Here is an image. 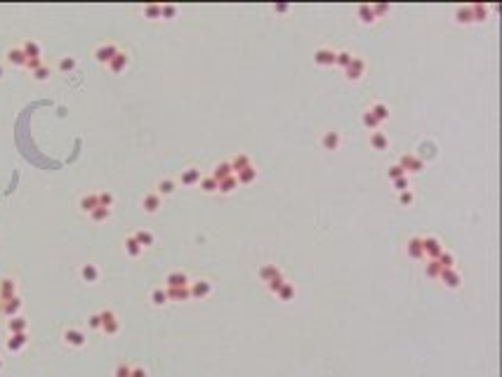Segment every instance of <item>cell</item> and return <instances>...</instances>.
Wrapping results in <instances>:
<instances>
[{
	"label": "cell",
	"instance_id": "obj_1",
	"mask_svg": "<svg viewBox=\"0 0 502 377\" xmlns=\"http://www.w3.org/2000/svg\"><path fill=\"white\" fill-rule=\"evenodd\" d=\"M443 243L439 241L436 236H422V252L427 259H439V255L443 252Z\"/></svg>",
	"mask_w": 502,
	"mask_h": 377
},
{
	"label": "cell",
	"instance_id": "obj_2",
	"mask_svg": "<svg viewBox=\"0 0 502 377\" xmlns=\"http://www.w3.org/2000/svg\"><path fill=\"white\" fill-rule=\"evenodd\" d=\"M116 52H118V45H116V42H102V45H97V47H95L92 57H95L102 66H106L111 59H113V54H116Z\"/></svg>",
	"mask_w": 502,
	"mask_h": 377
},
{
	"label": "cell",
	"instance_id": "obj_3",
	"mask_svg": "<svg viewBox=\"0 0 502 377\" xmlns=\"http://www.w3.org/2000/svg\"><path fill=\"white\" fill-rule=\"evenodd\" d=\"M398 165L403 168V172H410V175H418V172H422L424 170V163H422V158H418V156H413V153H403L401 158H398Z\"/></svg>",
	"mask_w": 502,
	"mask_h": 377
},
{
	"label": "cell",
	"instance_id": "obj_4",
	"mask_svg": "<svg viewBox=\"0 0 502 377\" xmlns=\"http://www.w3.org/2000/svg\"><path fill=\"white\" fill-rule=\"evenodd\" d=\"M212 293V283L208 278H198V281H191L189 283V295L193 299H205V297Z\"/></svg>",
	"mask_w": 502,
	"mask_h": 377
},
{
	"label": "cell",
	"instance_id": "obj_5",
	"mask_svg": "<svg viewBox=\"0 0 502 377\" xmlns=\"http://www.w3.org/2000/svg\"><path fill=\"white\" fill-rule=\"evenodd\" d=\"M363 73H366V62H363L361 57H354L352 64L344 68V78H347V81H352V83L361 81V78H363Z\"/></svg>",
	"mask_w": 502,
	"mask_h": 377
},
{
	"label": "cell",
	"instance_id": "obj_6",
	"mask_svg": "<svg viewBox=\"0 0 502 377\" xmlns=\"http://www.w3.org/2000/svg\"><path fill=\"white\" fill-rule=\"evenodd\" d=\"M78 276H81L83 283H97L99 281V276H102V271H99V267H97L95 262H85V264H81V269H78Z\"/></svg>",
	"mask_w": 502,
	"mask_h": 377
},
{
	"label": "cell",
	"instance_id": "obj_7",
	"mask_svg": "<svg viewBox=\"0 0 502 377\" xmlns=\"http://www.w3.org/2000/svg\"><path fill=\"white\" fill-rule=\"evenodd\" d=\"M161 203H163V198H161L156 191H149V193H144V198H142V210H144L146 215H156V212L161 210Z\"/></svg>",
	"mask_w": 502,
	"mask_h": 377
},
{
	"label": "cell",
	"instance_id": "obj_8",
	"mask_svg": "<svg viewBox=\"0 0 502 377\" xmlns=\"http://www.w3.org/2000/svg\"><path fill=\"white\" fill-rule=\"evenodd\" d=\"M314 64H316V66H333V64H335V50L318 47V50L314 52Z\"/></svg>",
	"mask_w": 502,
	"mask_h": 377
},
{
	"label": "cell",
	"instance_id": "obj_9",
	"mask_svg": "<svg viewBox=\"0 0 502 377\" xmlns=\"http://www.w3.org/2000/svg\"><path fill=\"white\" fill-rule=\"evenodd\" d=\"M201 170L196 168V165H189V168H184L182 170V175H179V182L184 184V187H196L198 182H201Z\"/></svg>",
	"mask_w": 502,
	"mask_h": 377
},
{
	"label": "cell",
	"instance_id": "obj_10",
	"mask_svg": "<svg viewBox=\"0 0 502 377\" xmlns=\"http://www.w3.org/2000/svg\"><path fill=\"white\" fill-rule=\"evenodd\" d=\"M19 309H21V299H19V295L10 297V299H0V314L14 318V316L19 314Z\"/></svg>",
	"mask_w": 502,
	"mask_h": 377
},
{
	"label": "cell",
	"instance_id": "obj_11",
	"mask_svg": "<svg viewBox=\"0 0 502 377\" xmlns=\"http://www.w3.org/2000/svg\"><path fill=\"white\" fill-rule=\"evenodd\" d=\"M321 147L326 148V151H337V148L342 147V135H339L337 130H328V132H323V137H321Z\"/></svg>",
	"mask_w": 502,
	"mask_h": 377
},
{
	"label": "cell",
	"instance_id": "obj_12",
	"mask_svg": "<svg viewBox=\"0 0 502 377\" xmlns=\"http://www.w3.org/2000/svg\"><path fill=\"white\" fill-rule=\"evenodd\" d=\"M99 318H102V330L106 333V335H113V333H118V318H116V314L113 311H102L99 314Z\"/></svg>",
	"mask_w": 502,
	"mask_h": 377
},
{
	"label": "cell",
	"instance_id": "obj_13",
	"mask_svg": "<svg viewBox=\"0 0 502 377\" xmlns=\"http://www.w3.org/2000/svg\"><path fill=\"white\" fill-rule=\"evenodd\" d=\"M189 283V276L184 271H170L165 276V288H187Z\"/></svg>",
	"mask_w": 502,
	"mask_h": 377
},
{
	"label": "cell",
	"instance_id": "obj_14",
	"mask_svg": "<svg viewBox=\"0 0 502 377\" xmlns=\"http://www.w3.org/2000/svg\"><path fill=\"white\" fill-rule=\"evenodd\" d=\"M127 64H130V57L118 50V52L113 54V59H111L109 64H106V68H109L111 73H123V71L127 68Z\"/></svg>",
	"mask_w": 502,
	"mask_h": 377
},
{
	"label": "cell",
	"instance_id": "obj_15",
	"mask_svg": "<svg viewBox=\"0 0 502 377\" xmlns=\"http://www.w3.org/2000/svg\"><path fill=\"white\" fill-rule=\"evenodd\" d=\"M406 252L410 259H422L424 252H422V236H410L406 243Z\"/></svg>",
	"mask_w": 502,
	"mask_h": 377
},
{
	"label": "cell",
	"instance_id": "obj_16",
	"mask_svg": "<svg viewBox=\"0 0 502 377\" xmlns=\"http://www.w3.org/2000/svg\"><path fill=\"white\" fill-rule=\"evenodd\" d=\"M123 250H125V255L132 257V259L142 257V252H144V248L135 241V236H132V233H130V236H125V241H123Z\"/></svg>",
	"mask_w": 502,
	"mask_h": 377
},
{
	"label": "cell",
	"instance_id": "obj_17",
	"mask_svg": "<svg viewBox=\"0 0 502 377\" xmlns=\"http://www.w3.org/2000/svg\"><path fill=\"white\" fill-rule=\"evenodd\" d=\"M19 47H21V52L26 54V59H41L42 57V47L38 41H31V38H28V41H24Z\"/></svg>",
	"mask_w": 502,
	"mask_h": 377
},
{
	"label": "cell",
	"instance_id": "obj_18",
	"mask_svg": "<svg viewBox=\"0 0 502 377\" xmlns=\"http://www.w3.org/2000/svg\"><path fill=\"white\" fill-rule=\"evenodd\" d=\"M5 62L7 64H12V66H26V54L21 52V47H10L7 52H5Z\"/></svg>",
	"mask_w": 502,
	"mask_h": 377
},
{
	"label": "cell",
	"instance_id": "obj_19",
	"mask_svg": "<svg viewBox=\"0 0 502 377\" xmlns=\"http://www.w3.org/2000/svg\"><path fill=\"white\" fill-rule=\"evenodd\" d=\"M95 208H99L97 193H85V196H81V201H78V210H81L83 215H90Z\"/></svg>",
	"mask_w": 502,
	"mask_h": 377
},
{
	"label": "cell",
	"instance_id": "obj_20",
	"mask_svg": "<svg viewBox=\"0 0 502 377\" xmlns=\"http://www.w3.org/2000/svg\"><path fill=\"white\" fill-rule=\"evenodd\" d=\"M177 188V182L175 179H170V177H165V179H158L156 182V193L161 196V198H165V196H172Z\"/></svg>",
	"mask_w": 502,
	"mask_h": 377
},
{
	"label": "cell",
	"instance_id": "obj_21",
	"mask_svg": "<svg viewBox=\"0 0 502 377\" xmlns=\"http://www.w3.org/2000/svg\"><path fill=\"white\" fill-rule=\"evenodd\" d=\"M439 278L446 283L448 288H453V290H455V288H460V283H462L460 273H458L455 269H443L441 273H439Z\"/></svg>",
	"mask_w": 502,
	"mask_h": 377
},
{
	"label": "cell",
	"instance_id": "obj_22",
	"mask_svg": "<svg viewBox=\"0 0 502 377\" xmlns=\"http://www.w3.org/2000/svg\"><path fill=\"white\" fill-rule=\"evenodd\" d=\"M370 147L375 148V151H387V148H389V137L384 135V132H380V130L370 132Z\"/></svg>",
	"mask_w": 502,
	"mask_h": 377
},
{
	"label": "cell",
	"instance_id": "obj_23",
	"mask_svg": "<svg viewBox=\"0 0 502 377\" xmlns=\"http://www.w3.org/2000/svg\"><path fill=\"white\" fill-rule=\"evenodd\" d=\"M356 17H358V21H361V24H366V26H370V24H375V21H377V19H375V12H373V5H358Z\"/></svg>",
	"mask_w": 502,
	"mask_h": 377
},
{
	"label": "cell",
	"instance_id": "obj_24",
	"mask_svg": "<svg viewBox=\"0 0 502 377\" xmlns=\"http://www.w3.org/2000/svg\"><path fill=\"white\" fill-rule=\"evenodd\" d=\"M231 175H233V170H231L229 161L217 163V165L212 168V172H210V177H212L215 182H222V179H227V177H231Z\"/></svg>",
	"mask_w": 502,
	"mask_h": 377
},
{
	"label": "cell",
	"instance_id": "obj_25",
	"mask_svg": "<svg viewBox=\"0 0 502 377\" xmlns=\"http://www.w3.org/2000/svg\"><path fill=\"white\" fill-rule=\"evenodd\" d=\"M368 111H370V113L380 121V125L384 121H389V106H387L384 102H375V104H370V106H368Z\"/></svg>",
	"mask_w": 502,
	"mask_h": 377
},
{
	"label": "cell",
	"instance_id": "obj_26",
	"mask_svg": "<svg viewBox=\"0 0 502 377\" xmlns=\"http://www.w3.org/2000/svg\"><path fill=\"white\" fill-rule=\"evenodd\" d=\"M17 295V281L14 278H0V299H10Z\"/></svg>",
	"mask_w": 502,
	"mask_h": 377
},
{
	"label": "cell",
	"instance_id": "obj_27",
	"mask_svg": "<svg viewBox=\"0 0 502 377\" xmlns=\"http://www.w3.org/2000/svg\"><path fill=\"white\" fill-rule=\"evenodd\" d=\"M236 179H238V184H252L255 179H257V168L255 165H248V168H243L241 172H236Z\"/></svg>",
	"mask_w": 502,
	"mask_h": 377
},
{
	"label": "cell",
	"instance_id": "obj_28",
	"mask_svg": "<svg viewBox=\"0 0 502 377\" xmlns=\"http://www.w3.org/2000/svg\"><path fill=\"white\" fill-rule=\"evenodd\" d=\"M281 273V269L276 267V264H264V267H259V271H257V278L262 283H269V281H273L276 276Z\"/></svg>",
	"mask_w": 502,
	"mask_h": 377
},
{
	"label": "cell",
	"instance_id": "obj_29",
	"mask_svg": "<svg viewBox=\"0 0 502 377\" xmlns=\"http://www.w3.org/2000/svg\"><path fill=\"white\" fill-rule=\"evenodd\" d=\"M64 342H66L68 347H83V344H85V337H83L81 330L68 328L66 333H64Z\"/></svg>",
	"mask_w": 502,
	"mask_h": 377
},
{
	"label": "cell",
	"instance_id": "obj_30",
	"mask_svg": "<svg viewBox=\"0 0 502 377\" xmlns=\"http://www.w3.org/2000/svg\"><path fill=\"white\" fill-rule=\"evenodd\" d=\"M455 21L458 24H474V19H472V5H460L458 10H455Z\"/></svg>",
	"mask_w": 502,
	"mask_h": 377
},
{
	"label": "cell",
	"instance_id": "obj_31",
	"mask_svg": "<svg viewBox=\"0 0 502 377\" xmlns=\"http://www.w3.org/2000/svg\"><path fill=\"white\" fill-rule=\"evenodd\" d=\"M238 188V179L231 175L227 177V179H222V182H217V193H224V196H229V193H233Z\"/></svg>",
	"mask_w": 502,
	"mask_h": 377
},
{
	"label": "cell",
	"instance_id": "obj_32",
	"mask_svg": "<svg viewBox=\"0 0 502 377\" xmlns=\"http://www.w3.org/2000/svg\"><path fill=\"white\" fill-rule=\"evenodd\" d=\"M132 236H135V241L139 243V245H142L144 250H146V248H151V245L156 243V238H153V233H151V231H146V229H137L135 233H132Z\"/></svg>",
	"mask_w": 502,
	"mask_h": 377
},
{
	"label": "cell",
	"instance_id": "obj_33",
	"mask_svg": "<svg viewBox=\"0 0 502 377\" xmlns=\"http://www.w3.org/2000/svg\"><path fill=\"white\" fill-rule=\"evenodd\" d=\"M76 66H78L76 57H68V54H64V57L57 62V71H59V73H71V71H76Z\"/></svg>",
	"mask_w": 502,
	"mask_h": 377
},
{
	"label": "cell",
	"instance_id": "obj_34",
	"mask_svg": "<svg viewBox=\"0 0 502 377\" xmlns=\"http://www.w3.org/2000/svg\"><path fill=\"white\" fill-rule=\"evenodd\" d=\"M165 290H167V299H172V302H184V299H191L189 285H187V288H165Z\"/></svg>",
	"mask_w": 502,
	"mask_h": 377
},
{
	"label": "cell",
	"instance_id": "obj_35",
	"mask_svg": "<svg viewBox=\"0 0 502 377\" xmlns=\"http://www.w3.org/2000/svg\"><path fill=\"white\" fill-rule=\"evenodd\" d=\"M229 165H231V170H233V175H236V172H241L243 168L252 165V163H250V158H248L245 153H238V156H233V158L229 161Z\"/></svg>",
	"mask_w": 502,
	"mask_h": 377
},
{
	"label": "cell",
	"instance_id": "obj_36",
	"mask_svg": "<svg viewBox=\"0 0 502 377\" xmlns=\"http://www.w3.org/2000/svg\"><path fill=\"white\" fill-rule=\"evenodd\" d=\"M361 123H363V127H366V130H370V132H375V130L380 127V121H377V118H375L368 108L361 113Z\"/></svg>",
	"mask_w": 502,
	"mask_h": 377
},
{
	"label": "cell",
	"instance_id": "obj_37",
	"mask_svg": "<svg viewBox=\"0 0 502 377\" xmlns=\"http://www.w3.org/2000/svg\"><path fill=\"white\" fill-rule=\"evenodd\" d=\"M151 302H153L156 307L167 304V302H170V299H167V290H165V288H153V290H151Z\"/></svg>",
	"mask_w": 502,
	"mask_h": 377
},
{
	"label": "cell",
	"instance_id": "obj_38",
	"mask_svg": "<svg viewBox=\"0 0 502 377\" xmlns=\"http://www.w3.org/2000/svg\"><path fill=\"white\" fill-rule=\"evenodd\" d=\"M31 76H33V81L45 83V81H50V76H52V68L47 66V64H41V66L36 68V71H31Z\"/></svg>",
	"mask_w": 502,
	"mask_h": 377
},
{
	"label": "cell",
	"instance_id": "obj_39",
	"mask_svg": "<svg viewBox=\"0 0 502 377\" xmlns=\"http://www.w3.org/2000/svg\"><path fill=\"white\" fill-rule=\"evenodd\" d=\"M488 10L490 7L481 5V2L472 5V19H474V21H486V19H488Z\"/></svg>",
	"mask_w": 502,
	"mask_h": 377
},
{
	"label": "cell",
	"instance_id": "obj_40",
	"mask_svg": "<svg viewBox=\"0 0 502 377\" xmlns=\"http://www.w3.org/2000/svg\"><path fill=\"white\" fill-rule=\"evenodd\" d=\"M7 330H10V335L24 333V330H26V321H24L21 316H14V318H10V323H7Z\"/></svg>",
	"mask_w": 502,
	"mask_h": 377
},
{
	"label": "cell",
	"instance_id": "obj_41",
	"mask_svg": "<svg viewBox=\"0 0 502 377\" xmlns=\"http://www.w3.org/2000/svg\"><path fill=\"white\" fill-rule=\"evenodd\" d=\"M87 217H90L92 222H97V224H99V222H106V219H109L111 210H109V208H102V205H99V208H95V210H92Z\"/></svg>",
	"mask_w": 502,
	"mask_h": 377
},
{
	"label": "cell",
	"instance_id": "obj_42",
	"mask_svg": "<svg viewBox=\"0 0 502 377\" xmlns=\"http://www.w3.org/2000/svg\"><path fill=\"white\" fill-rule=\"evenodd\" d=\"M142 14H144V19L158 21V19H161V5H144V7H142Z\"/></svg>",
	"mask_w": 502,
	"mask_h": 377
},
{
	"label": "cell",
	"instance_id": "obj_43",
	"mask_svg": "<svg viewBox=\"0 0 502 377\" xmlns=\"http://www.w3.org/2000/svg\"><path fill=\"white\" fill-rule=\"evenodd\" d=\"M198 187H201V191L203 193H217V182L212 179V177H201V182H198Z\"/></svg>",
	"mask_w": 502,
	"mask_h": 377
},
{
	"label": "cell",
	"instance_id": "obj_44",
	"mask_svg": "<svg viewBox=\"0 0 502 377\" xmlns=\"http://www.w3.org/2000/svg\"><path fill=\"white\" fill-rule=\"evenodd\" d=\"M436 262H439L441 271H443V269H453V267H455V257H453V252H446V250L439 255V259H436Z\"/></svg>",
	"mask_w": 502,
	"mask_h": 377
},
{
	"label": "cell",
	"instance_id": "obj_45",
	"mask_svg": "<svg viewBox=\"0 0 502 377\" xmlns=\"http://www.w3.org/2000/svg\"><path fill=\"white\" fill-rule=\"evenodd\" d=\"M26 344V335L24 333H17V335H10V342H7V347L12 351H19L21 347Z\"/></svg>",
	"mask_w": 502,
	"mask_h": 377
},
{
	"label": "cell",
	"instance_id": "obj_46",
	"mask_svg": "<svg viewBox=\"0 0 502 377\" xmlns=\"http://www.w3.org/2000/svg\"><path fill=\"white\" fill-rule=\"evenodd\" d=\"M352 59H354V54L347 52V50H339V52H335V64H337V66H342V68L349 66V64H352Z\"/></svg>",
	"mask_w": 502,
	"mask_h": 377
},
{
	"label": "cell",
	"instance_id": "obj_47",
	"mask_svg": "<svg viewBox=\"0 0 502 377\" xmlns=\"http://www.w3.org/2000/svg\"><path fill=\"white\" fill-rule=\"evenodd\" d=\"M276 295H278V299H283V302L293 299V297H295V285H293V283H283L281 290H278Z\"/></svg>",
	"mask_w": 502,
	"mask_h": 377
},
{
	"label": "cell",
	"instance_id": "obj_48",
	"mask_svg": "<svg viewBox=\"0 0 502 377\" xmlns=\"http://www.w3.org/2000/svg\"><path fill=\"white\" fill-rule=\"evenodd\" d=\"M97 201H99V205H102V208H113V201H116V198H113V193H111V191H99V193H97Z\"/></svg>",
	"mask_w": 502,
	"mask_h": 377
},
{
	"label": "cell",
	"instance_id": "obj_49",
	"mask_svg": "<svg viewBox=\"0 0 502 377\" xmlns=\"http://www.w3.org/2000/svg\"><path fill=\"white\" fill-rule=\"evenodd\" d=\"M424 273H427V278H439V273H441V267H439V262H436V259H427Z\"/></svg>",
	"mask_w": 502,
	"mask_h": 377
},
{
	"label": "cell",
	"instance_id": "obj_50",
	"mask_svg": "<svg viewBox=\"0 0 502 377\" xmlns=\"http://www.w3.org/2000/svg\"><path fill=\"white\" fill-rule=\"evenodd\" d=\"M177 5H161V19H167V21H172L177 17Z\"/></svg>",
	"mask_w": 502,
	"mask_h": 377
},
{
	"label": "cell",
	"instance_id": "obj_51",
	"mask_svg": "<svg viewBox=\"0 0 502 377\" xmlns=\"http://www.w3.org/2000/svg\"><path fill=\"white\" fill-rule=\"evenodd\" d=\"M387 177H389V182H394V179H398V177H406V172H403V168H401L398 163H394V165L387 168Z\"/></svg>",
	"mask_w": 502,
	"mask_h": 377
},
{
	"label": "cell",
	"instance_id": "obj_52",
	"mask_svg": "<svg viewBox=\"0 0 502 377\" xmlns=\"http://www.w3.org/2000/svg\"><path fill=\"white\" fill-rule=\"evenodd\" d=\"M413 201H415V196H413V191H410V188L398 193V205H403V208H410V205H413Z\"/></svg>",
	"mask_w": 502,
	"mask_h": 377
},
{
	"label": "cell",
	"instance_id": "obj_53",
	"mask_svg": "<svg viewBox=\"0 0 502 377\" xmlns=\"http://www.w3.org/2000/svg\"><path fill=\"white\" fill-rule=\"evenodd\" d=\"M283 283H285L283 273H278V276H276L273 281H269V283H267V288H269V293H273V295H276V293L281 290V285H283Z\"/></svg>",
	"mask_w": 502,
	"mask_h": 377
},
{
	"label": "cell",
	"instance_id": "obj_54",
	"mask_svg": "<svg viewBox=\"0 0 502 377\" xmlns=\"http://www.w3.org/2000/svg\"><path fill=\"white\" fill-rule=\"evenodd\" d=\"M392 184H394V188H396V191L401 193V191H408V188H410V179H408V175H406V177H398V179H394Z\"/></svg>",
	"mask_w": 502,
	"mask_h": 377
},
{
	"label": "cell",
	"instance_id": "obj_55",
	"mask_svg": "<svg viewBox=\"0 0 502 377\" xmlns=\"http://www.w3.org/2000/svg\"><path fill=\"white\" fill-rule=\"evenodd\" d=\"M373 12H375V19H380L382 14L389 12V5H373Z\"/></svg>",
	"mask_w": 502,
	"mask_h": 377
},
{
	"label": "cell",
	"instance_id": "obj_56",
	"mask_svg": "<svg viewBox=\"0 0 502 377\" xmlns=\"http://www.w3.org/2000/svg\"><path fill=\"white\" fill-rule=\"evenodd\" d=\"M41 64H45V62H42V57H41V59H26V66H24V68H28V71H36Z\"/></svg>",
	"mask_w": 502,
	"mask_h": 377
},
{
	"label": "cell",
	"instance_id": "obj_57",
	"mask_svg": "<svg viewBox=\"0 0 502 377\" xmlns=\"http://www.w3.org/2000/svg\"><path fill=\"white\" fill-rule=\"evenodd\" d=\"M87 325H90V328H102V318H99V314H92V316L87 318Z\"/></svg>",
	"mask_w": 502,
	"mask_h": 377
},
{
	"label": "cell",
	"instance_id": "obj_58",
	"mask_svg": "<svg viewBox=\"0 0 502 377\" xmlns=\"http://www.w3.org/2000/svg\"><path fill=\"white\" fill-rule=\"evenodd\" d=\"M130 365H118V370H116V377H130Z\"/></svg>",
	"mask_w": 502,
	"mask_h": 377
},
{
	"label": "cell",
	"instance_id": "obj_59",
	"mask_svg": "<svg viewBox=\"0 0 502 377\" xmlns=\"http://www.w3.org/2000/svg\"><path fill=\"white\" fill-rule=\"evenodd\" d=\"M273 12H276V14H285V12H290V7H288V5H273Z\"/></svg>",
	"mask_w": 502,
	"mask_h": 377
},
{
	"label": "cell",
	"instance_id": "obj_60",
	"mask_svg": "<svg viewBox=\"0 0 502 377\" xmlns=\"http://www.w3.org/2000/svg\"><path fill=\"white\" fill-rule=\"evenodd\" d=\"M2 76H5V68H2V64H0V81H2Z\"/></svg>",
	"mask_w": 502,
	"mask_h": 377
},
{
	"label": "cell",
	"instance_id": "obj_61",
	"mask_svg": "<svg viewBox=\"0 0 502 377\" xmlns=\"http://www.w3.org/2000/svg\"><path fill=\"white\" fill-rule=\"evenodd\" d=\"M0 368H2V361H0Z\"/></svg>",
	"mask_w": 502,
	"mask_h": 377
}]
</instances>
